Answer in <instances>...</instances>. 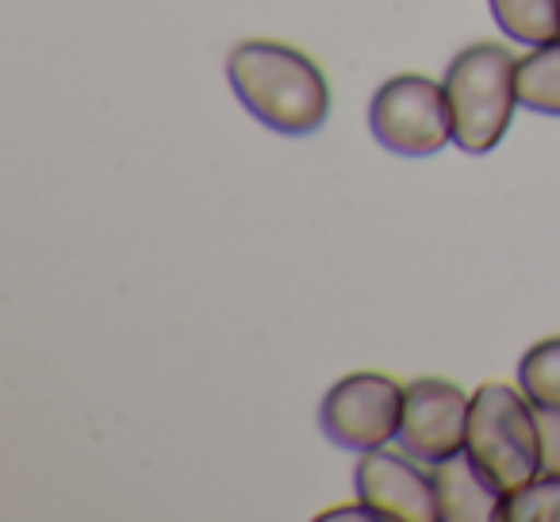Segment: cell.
Listing matches in <instances>:
<instances>
[{"instance_id":"6da1fadb","label":"cell","mask_w":560,"mask_h":522,"mask_svg":"<svg viewBox=\"0 0 560 522\" xmlns=\"http://www.w3.org/2000/svg\"><path fill=\"white\" fill-rule=\"evenodd\" d=\"M226 78L249 116L277 135H315L330 116V85L319 62L289 43H238L226 55Z\"/></svg>"},{"instance_id":"7a4b0ae2","label":"cell","mask_w":560,"mask_h":522,"mask_svg":"<svg viewBox=\"0 0 560 522\" xmlns=\"http://www.w3.org/2000/svg\"><path fill=\"white\" fill-rule=\"evenodd\" d=\"M453 142L465 154H488L503 142L518 104V58L499 43H472L445 70Z\"/></svg>"},{"instance_id":"3957f363","label":"cell","mask_w":560,"mask_h":522,"mask_svg":"<svg viewBox=\"0 0 560 522\" xmlns=\"http://www.w3.org/2000/svg\"><path fill=\"white\" fill-rule=\"evenodd\" d=\"M465 450L499 484L506 499L541 476L537 404L511 384H480L468 407Z\"/></svg>"},{"instance_id":"277c9868","label":"cell","mask_w":560,"mask_h":522,"mask_svg":"<svg viewBox=\"0 0 560 522\" xmlns=\"http://www.w3.org/2000/svg\"><path fill=\"white\" fill-rule=\"evenodd\" d=\"M369 127L376 142L392 154L430 158L453 142V116L445 101V85L422 73H399L376 89L369 104Z\"/></svg>"},{"instance_id":"5b68a950","label":"cell","mask_w":560,"mask_h":522,"mask_svg":"<svg viewBox=\"0 0 560 522\" xmlns=\"http://www.w3.org/2000/svg\"><path fill=\"white\" fill-rule=\"evenodd\" d=\"M404 396L399 381L384 373H350L327 392L319 407V427L335 445L346 450H381L396 442L404 422Z\"/></svg>"},{"instance_id":"8992f818","label":"cell","mask_w":560,"mask_h":522,"mask_svg":"<svg viewBox=\"0 0 560 522\" xmlns=\"http://www.w3.org/2000/svg\"><path fill=\"white\" fill-rule=\"evenodd\" d=\"M468 407L472 396L442 376H419L407 384L404 422H399V450H407L422 465L465 450L468 438Z\"/></svg>"},{"instance_id":"52a82bcc","label":"cell","mask_w":560,"mask_h":522,"mask_svg":"<svg viewBox=\"0 0 560 522\" xmlns=\"http://www.w3.org/2000/svg\"><path fill=\"white\" fill-rule=\"evenodd\" d=\"M358 499L373 511V519L388 522H434L438 519V491L434 476L415 465L407 450H365L353 468Z\"/></svg>"},{"instance_id":"ba28073f","label":"cell","mask_w":560,"mask_h":522,"mask_svg":"<svg viewBox=\"0 0 560 522\" xmlns=\"http://www.w3.org/2000/svg\"><path fill=\"white\" fill-rule=\"evenodd\" d=\"M438 491V519L442 522H499L506 496L499 484L472 461V453L460 450L430 465Z\"/></svg>"},{"instance_id":"9c48e42d","label":"cell","mask_w":560,"mask_h":522,"mask_svg":"<svg viewBox=\"0 0 560 522\" xmlns=\"http://www.w3.org/2000/svg\"><path fill=\"white\" fill-rule=\"evenodd\" d=\"M491 16L514 43L541 47L560 39V0H491Z\"/></svg>"},{"instance_id":"30bf717a","label":"cell","mask_w":560,"mask_h":522,"mask_svg":"<svg viewBox=\"0 0 560 522\" xmlns=\"http://www.w3.org/2000/svg\"><path fill=\"white\" fill-rule=\"evenodd\" d=\"M518 104L541 116H560V39L541 43L518 62Z\"/></svg>"},{"instance_id":"8fae6325","label":"cell","mask_w":560,"mask_h":522,"mask_svg":"<svg viewBox=\"0 0 560 522\" xmlns=\"http://www.w3.org/2000/svg\"><path fill=\"white\" fill-rule=\"evenodd\" d=\"M518 384L537 407H560V335L541 338L522 353Z\"/></svg>"},{"instance_id":"7c38bea8","label":"cell","mask_w":560,"mask_h":522,"mask_svg":"<svg viewBox=\"0 0 560 522\" xmlns=\"http://www.w3.org/2000/svg\"><path fill=\"white\" fill-rule=\"evenodd\" d=\"M503 522H560V476H537L529 488L506 499Z\"/></svg>"},{"instance_id":"4fadbf2b","label":"cell","mask_w":560,"mask_h":522,"mask_svg":"<svg viewBox=\"0 0 560 522\" xmlns=\"http://www.w3.org/2000/svg\"><path fill=\"white\" fill-rule=\"evenodd\" d=\"M541 430V476H560V407H537Z\"/></svg>"}]
</instances>
